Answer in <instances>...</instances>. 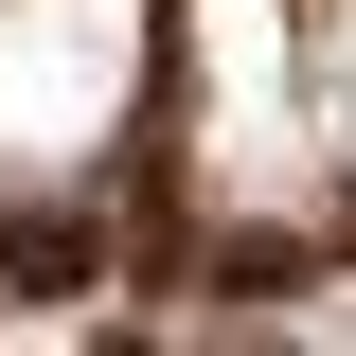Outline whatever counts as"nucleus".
I'll return each mask as SVG.
<instances>
[{
    "label": "nucleus",
    "mask_w": 356,
    "mask_h": 356,
    "mask_svg": "<svg viewBox=\"0 0 356 356\" xmlns=\"http://www.w3.org/2000/svg\"><path fill=\"white\" fill-rule=\"evenodd\" d=\"M178 54H196V125H178L196 214H232V232H303L321 178H339L303 0H178Z\"/></svg>",
    "instance_id": "obj_1"
},
{
    "label": "nucleus",
    "mask_w": 356,
    "mask_h": 356,
    "mask_svg": "<svg viewBox=\"0 0 356 356\" xmlns=\"http://www.w3.org/2000/svg\"><path fill=\"white\" fill-rule=\"evenodd\" d=\"M143 72H161V0H0V196L107 178Z\"/></svg>",
    "instance_id": "obj_2"
},
{
    "label": "nucleus",
    "mask_w": 356,
    "mask_h": 356,
    "mask_svg": "<svg viewBox=\"0 0 356 356\" xmlns=\"http://www.w3.org/2000/svg\"><path fill=\"white\" fill-rule=\"evenodd\" d=\"M303 36H321V125H339V161H356V0H321Z\"/></svg>",
    "instance_id": "obj_3"
}]
</instances>
